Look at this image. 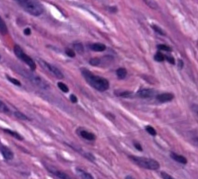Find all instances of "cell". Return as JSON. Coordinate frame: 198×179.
Returning <instances> with one entry per match:
<instances>
[{
	"label": "cell",
	"instance_id": "cell-19",
	"mask_svg": "<svg viewBox=\"0 0 198 179\" xmlns=\"http://www.w3.org/2000/svg\"><path fill=\"white\" fill-rule=\"evenodd\" d=\"M154 59L157 62H163L165 60V55L160 52H156V54L154 56Z\"/></svg>",
	"mask_w": 198,
	"mask_h": 179
},
{
	"label": "cell",
	"instance_id": "cell-23",
	"mask_svg": "<svg viewBox=\"0 0 198 179\" xmlns=\"http://www.w3.org/2000/svg\"><path fill=\"white\" fill-rule=\"evenodd\" d=\"M145 130L149 134L152 136H156L157 134V132L155 130V129L151 126L148 125L147 126H145Z\"/></svg>",
	"mask_w": 198,
	"mask_h": 179
},
{
	"label": "cell",
	"instance_id": "cell-7",
	"mask_svg": "<svg viewBox=\"0 0 198 179\" xmlns=\"http://www.w3.org/2000/svg\"><path fill=\"white\" fill-rule=\"evenodd\" d=\"M155 92L153 90L142 89L137 92V94L139 97L142 98H149L153 97L155 96Z\"/></svg>",
	"mask_w": 198,
	"mask_h": 179
},
{
	"label": "cell",
	"instance_id": "cell-16",
	"mask_svg": "<svg viewBox=\"0 0 198 179\" xmlns=\"http://www.w3.org/2000/svg\"><path fill=\"white\" fill-rule=\"evenodd\" d=\"M4 131L5 132H6V133L11 135H12V137H13L14 138L18 140H23L22 137L19 133H18L16 132H13L12 130H9V129H4Z\"/></svg>",
	"mask_w": 198,
	"mask_h": 179
},
{
	"label": "cell",
	"instance_id": "cell-3",
	"mask_svg": "<svg viewBox=\"0 0 198 179\" xmlns=\"http://www.w3.org/2000/svg\"><path fill=\"white\" fill-rule=\"evenodd\" d=\"M128 158L137 166L146 169L156 170L160 168L159 163L156 160L152 158L135 155H130Z\"/></svg>",
	"mask_w": 198,
	"mask_h": 179
},
{
	"label": "cell",
	"instance_id": "cell-8",
	"mask_svg": "<svg viewBox=\"0 0 198 179\" xmlns=\"http://www.w3.org/2000/svg\"><path fill=\"white\" fill-rule=\"evenodd\" d=\"M170 156L172 160L176 161L177 162L180 163L181 164L185 165L188 163V160L183 155H179V154L175 153L174 152H172L170 154Z\"/></svg>",
	"mask_w": 198,
	"mask_h": 179
},
{
	"label": "cell",
	"instance_id": "cell-29",
	"mask_svg": "<svg viewBox=\"0 0 198 179\" xmlns=\"http://www.w3.org/2000/svg\"><path fill=\"white\" fill-rule=\"evenodd\" d=\"M160 176L163 179H175L172 177L171 175L168 174L167 173L165 172H160Z\"/></svg>",
	"mask_w": 198,
	"mask_h": 179
},
{
	"label": "cell",
	"instance_id": "cell-26",
	"mask_svg": "<svg viewBox=\"0 0 198 179\" xmlns=\"http://www.w3.org/2000/svg\"><path fill=\"white\" fill-rule=\"evenodd\" d=\"M89 64H90V65H91L92 66H98L99 64H101V59L98 58H92L89 61Z\"/></svg>",
	"mask_w": 198,
	"mask_h": 179
},
{
	"label": "cell",
	"instance_id": "cell-2",
	"mask_svg": "<svg viewBox=\"0 0 198 179\" xmlns=\"http://www.w3.org/2000/svg\"><path fill=\"white\" fill-rule=\"evenodd\" d=\"M16 2L25 11L33 16H38L44 11L43 6L38 1L32 0H18Z\"/></svg>",
	"mask_w": 198,
	"mask_h": 179
},
{
	"label": "cell",
	"instance_id": "cell-9",
	"mask_svg": "<svg viewBox=\"0 0 198 179\" xmlns=\"http://www.w3.org/2000/svg\"><path fill=\"white\" fill-rule=\"evenodd\" d=\"M174 98V95L172 93H166L157 96V100L160 102H166L171 101Z\"/></svg>",
	"mask_w": 198,
	"mask_h": 179
},
{
	"label": "cell",
	"instance_id": "cell-36",
	"mask_svg": "<svg viewBox=\"0 0 198 179\" xmlns=\"http://www.w3.org/2000/svg\"><path fill=\"white\" fill-rule=\"evenodd\" d=\"M178 66H179V68H180V69H182L183 68V66H184V62H183V61L182 60H181V59L179 60Z\"/></svg>",
	"mask_w": 198,
	"mask_h": 179
},
{
	"label": "cell",
	"instance_id": "cell-31",
	"mask_svg": "<svg viewBox=\"0 0 198 179\" xmlns=\"http://www.w3.org/2000/svg\"><path fill=\"white\" fill-rule=\"evenodd\" d=\"M134 147H135V148L137 150H138V151H140V152H142V151H143L142 147V146L140 144L139 142H134Z\"/></svg>",
	"mask_w": 198,
	"mask_h": 179
},
{
	"label": "cell",
	"instance_id": "cell-35",
	"mask_svg": "<svg viewBox=\"0 0 198 179\" xmlns=\"http://www.w3.org/2000/svg\"><path fill=\"white\" fill-rule=\"evenodd\" d=\"M109 11H110V12L116 13L117 11V8L115 7V6L109 7Z\"/></svg>",
	"mask_w": 198,
	"mask_h": 179
},
{
	"label": "cell",
	"instance_id": "cell-27",
	"mask_svg": "<svg viewBox=\"0 0 198 179\" xmlns=\"http://www.w3.org/2000/svg\"><path fill=\"white\" fill-rule=\"evenodd\" d=\"M145 2H146L147 4L149 7L153 9H157L158 8V5L156 2H154L153 1H144Z\"/></svg>",
	"mask_w": 198,
	"mask_h": 179
},
{
	"label": "cell",
	"instance_id": "cell-25",
	"mask_svg": "<svg viewBox=\"0 0 198 179\" xmlns=\"http://www.w3.org/2000/svg\"><path fill=\"white\" fill-rule=\"evenodd\" d=\"M158 48L160 50L162 51H166L167 52H171L172 51V49L170 47L165 44H159L158 45Z\"/></svg>",
	"mask_w": 198,
	"mask_h": 179
},
{
	"label": "cell",
	"instance_id": "cell-32",
	"mask_svg": "<svg viewBox=\"0 0 198 179\" xmlns=\"http://www.w3.org/2000/svg\"><path fill=\"white\" fill-rule=\"evenodd\" d=\"M70 100L72 103H77V98L76 96L74 94H71L70 96Z\"/></svg>",
	"mask_w": 198,
	"mask_h": 179
},
{
	"label": "cell",
	"instance_id": "cell-1",
	"mask_svg": "<svg viewBox=\"0 0 198 179\" xmlns=\"http://www.w3.org/2000/svg\"><path fill=\"white\" fill-rule=\"evenodd\" d=\"M81 72L86 82L94 89L99 91H105L108 89L109 83L106 79L94 75L91 71L85 68H82Z\"/></svg>",
	"mask_w": 198,
	"mask_h": 179
},
{
	"label": "cell",
	"instance_id": "cell-15",
	"mask_svg": "<svg viewBox=\"0 0 198 179\" xmlns=\"http://www.w3.org/2000/svg\"><path fill=\"white\" fill-rule=\"evenodd\" d=\"M127 74V70L125 68H120L116 70V75L119 79H124Z\"/></svg>",
	"mask_w": 198,
	"mask_h": 179
},
{
	"label": "cell",
	"instance_id": "cell-33",
	"mask_svg": "<svg viewBox=\"0 0 198 179\" xmlns=\"http://www.w3.org/2000/svg\"><path fill=\"white\" fill-rule=\"evenodd\" d=\"M131 93L129 92V91H124V92H122L120 94V96L123 97H128L129 96H131Z\"/></svg>",
	"mask_w": 198,
	"mask_h": 179
},
{
	"label": "cell",
	"instance_id": "cell-18",
	"mask_svg": "<svg viewBox=\"0 0 198 179\" xmlns=\"http://www.w3.org/2000/svg\"><path fill=\"white\" fill-rule=\"evenodd\" d=\"M9 112V109L8 108L6 104L0 100V112L4 114H8Z\"/></svg>",
	"mask_w": 198,
	"mask_h": 179
},
{
	"label": "cell",
	"instance_id": "cell-37",
	"mask_svg": "<svg viewBox=\"0 0 198 179\" xmlns=\"http://www.w3.org/2000/svg\"><path fill=\"white\" fill-rule=\"evenodd\" d=\"M125 179H135L133 176H130V175H127L126 177H125Z\"/></svg>",
	"mask_w": 198,
	"mask_h": 179
},
{
	"label": "cell",
	"instance_id": "cell-17",
	"mask_svg": "<svg viewBox=\"0 0 198 179\" xmlns=\"http://www.w3.org/2000/svg\"><path fill=\"white\" fill-rule=\"evenodd\" d=\"M74 48L76 51L77 52V53H78L79 54H82L84 53V47H83V44L80 43H77L76 44H74L73 45Z\"/></svg>",
	"mask_w": 198,
	"mask_h": 179
},
{
	"label": "cell",
	"instance_id": "cell-6",
	"mask_svg": "<svg viewBox=\"0 0 198 179\" xmlns=\"http://www.w3.org/2000/svg\"><path fill=\"white\" fill-rule=\"evenodd\" d=\"M0 151L1 153H2V155L3 156L4 158H5V160H13L14 155L12 151L9 148L4 146H1L0 147Z\"/></svg>",
	"mask_w": 198,
	"mask_h": 179
},
{
	"label": "cell",
	"instance_id": "cell-22",
	"mask_svg": "<svg viewBox=\"0 0 198 179\" xmlns=\"http://www.w3.org/2000/svg\"><path fill=\"white\" fill-rule=\"evenodd\" d=\"M57 87L64 93H68L69 91V89L68 87L67 86V85H66L64 83H62V82H58Z\"/></svg>",
	"mask_w": 198,
	"mask_h": 179
},
{
	"label": "cell",
	"instance_id": "cell-34",
	"mask_svg": "<svg viewBox=\"0 0 198 179\" xmlns=\"http://www.w3.org/2000/svg\"><path fill=\"white\" fill-rule=\"evenodd\" d=\"M23 33L25 34L26 36H30L32 33V30L29 27H27L24 30Z\"/></svg>",
	"mask_w": 198,
	"mask_h": 179
},
{
	"label": "cell",
	"instance_id": "cell-11",
	"mask_svg": "<svg viewBox=\"0 0 198 179\" xmlns=\"http://www.w3.org/2000/svg\"><path fill=\"white\" fill-rule=\"evenodd\" d=\"M76 172L77 174L82 179H94L90 173L84 171L83 169L77 168Z\"/></svg>",
	"mask_w": 198,
	"mask_h": 179
},
{
	"label": "cell",
	"instance_id": "cell-21",
	"mask_svg": "<svg viewBox=\"0 0 198 179\" xmlns=\"http://www.w3.org/2000/svg\"><path fill=\"white\" fill-rule=\"evenodd\" d=\"M14 115H15V116L16 118L19 119L20 120H22V121H27V120L29 119L28 118H27L25 114H23V113H22V112H19V111H16V112H15Z\"/></svg>",
	"mask_w": 198,
	"mask_h": 179
},
{
	"label": "cell",
	"instance_id": "cell-14",
	"mask_svg": "<svg viewBox=\"0 0 198 179\" xmlns=\"http://www.w3.org/2000/svg\"><path fill=\"white\" fill-rule=\"evenodd\" d=\"M8 30L6 23H5L4 20L2 19V18L0 16V33L2 35L5 36L8 33Z\"/></svg>",
	"mask_w": 198,
	"mask_h": 179
},
{
	"label": "cell",
	"instance_id": "cell-13",
	"mask_svg": "<svg viewBox=\"0 0 198 179\" xmlns=\"http://www.w3.org/2000/svg\"><path fill=\"white\" fill-rule=\"evenodd\" d=\"M51 172L55 176H56L59 179H71L69 175H68L66 173H64V172L60 171V170H52Z\"/></svg>",
	"mask_w": 198,
	"mask_h": 179
},
{
	"label": "cell",
	"instance_id": "cell-5",
	"mask_svg": "<svg viewBox=\"0 0 198 179\" xmlns=\"http://www.w3.org/2000/svg\"><path fill=\"white\" fill-rule=\"evenodd\" d=\"M39 63L41 65H43V66L46 68L48 70H49L50 72H51V73L54 75L55 76L57 77V79H63L64 77V75L62 74V73L57 69V68H56L55 66H54V65H51L49 63L46 62L44 61L43 60H40L39 61Z\"/></svg>",
	"mask_w": 198,
	"mask_h": 179
},
{
	"label": "cell",
	"instance_id": "cell-28",
	"mask_svg": "<svg viewBox=\"0 0 198 179\" xmlns=\"http://www.w3.org/2000/svg\"><path fill=\"white\" fill-rule=\"evenodd\" d=\"M65 53L68 57L70 58L75 57V56H76L75 52L70 48H66L65 50Z\"/></svg>",
	"mask_w": 198,
	"mask_h": 179
},
{
	"label": "cell",
	"instance_id": "cell-12",
	"mask_svg": "<svg viewBox=\"0 0 198 179\" xmlns=\"http://www.w3.org/2000/svg\"><path fill=\"white\" fill-rule=\"evenodd\" d=\"M91 49L92 51H96V52H102L104 51L106 47L105 45L102 44V43H94L91 45L90 46Z\"/></svg>",
	"mask_w": 198,
	"mask_h": 179
},
{
	"label": "cell",
	"instance_id": "cell-30",
	"mask_svg": "<svg viewBox=\"0 0 198 179\" xmlns=\"http://www.w3.org/2000/svg\"><path fill=\"white\" fill-rule=\"evenodd\" d=\"M165 58H166L167 62H169L170 64H172V65L175 64V59L172 56H171V55H165Z\"/></svg>",
	"mask_w": 198,
	"mask_h": 179
},
{
	"label": "cell",
	"instance_id": "cell-10",
	"mask_svg": "<svg viewBox=\"0 0 198 179\" xmlns=\"http://www.w3.org/2000/svg\"><path fill=\"white\" fill-rule=\"evenodd\" d=\"M80 135L84 139H85L87 140L94 141L96 139L95 134L86 130H82L80 132Z\"/></svg>",
	"mask_w": 198,
	"mask_h": 179
},
{
	"label": "cell",
	"instance_id": "cell-24",
	"mask_svg": "<svg viewBox=\"0 0 198 179\" xmlns=\"http://www.w3.org/2000/svg\"><path fill=\"white\" fill-rule=\"evenodd\" d=\"M151 27H152V29L155 30V32L158 33V34H159L160 35H161V36H165L166 35V33L159 26L156 25H153L151 26Z\"/></svg>",
	"mask_w": 198,
	"mask_h": 179
},
{
	"label": "cell",
	"instance_id": "cell-4",
	"mask_svg": "<svg viewBox=\"0 0 198 179\" xmlns=\"http://www.w3.org/2000/svg\"><path fill=\"white\" fill-rule=\"evenodd\" d=\"M13 51L16 57L18 58L20 60H22L25 64H27L30 67L31 70L33 71L36 70V65L35 64L34 61L29 56L26 54L20 46L18 45H15L14 46Z\"/></svg>",
	"mask_w": 198,
	"mask_h": 179
},
{
	"label": "cell",
	"instance_id": "cell-38",
	"mask_svg": "<svg viewBox=\"0 0 198 179\" xmlns=\"http://www.w3.org/2000/svg\"><path fill=\"white\" fill-rule=\"evenodd\" d=\"M1 55H0V59H1Z\"/></svg>",
	"mask_w": 198,
	"mask_h": 179
},
{
	"label": "cell",
	"instance_id": "cell-20",
	"mask_svg": "<svg viewBox=\"0 0 198 179\" xmlns=\"http://www.w3.org/2000/svg\"><path fill=\"white\" fill-rule=\"evenodd\" d=\"M6 76L7 80L9 82L12 83L13 84H14V85H15L16 86H18V87H20L22 86L21 83L20 82V81H19L18 80H17V79H16L15 78H13L12 77L9 76H8L7 75H6Z\"/></svg>",
	"mask_w": 198,
	"mask_h": 179
}]
</instances>
